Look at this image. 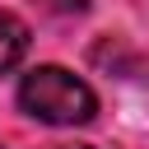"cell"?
I'll use <instances>...</instances> for the list:
<instances>
[{
    "label": "cell",
    "instance_id": "obj_2",
    "mask_svg": "<svg viewBox=\"0 0 149 149\" xmlns=\"http://www.w3.org/2000/svg\"><path fill=\"white\" fill-rule=\"evenodd\" d=\"M28 23L19 19V14H9V9H0V74H9L23 56H28Z\"/></svg>",
    "mask_w": 149,
    "mask_h": 149
},
{
    "label": "cell",
    "instance_id": "obj_1",
    "mask_svg": "<svg viewBox=\"0 0 149 149\" xmlns=\"http://www.w3.org/2000/svg\"><path fill=\"white\" fill-rule=\"evenodd\" d=\"M19 107L33 116V121H47V126H84L98 116V98L93 88L70 74L65 65H37L23 74L19 84Z\"/></svg>",
    "mask_w": 149,
    "mask_h": 149
},
{
    "label": "cell",
    "instance_id": "obj_3",
    "mask_svg": "<svg viewBox=\"0 0 149 149\" xmlns=\"http://www.w3.org/2000/svg\"><path fill=\"white\" fill-rule=\"evenodd\" d=\"M37 149H93V144H37Z\"/></svg>",
    "mask_w": 149,
    "mask_h": 149
}]
</instances>
